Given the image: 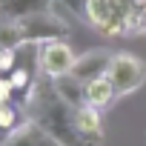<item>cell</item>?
<instances>
[{
  "label": "cell",
  "instance_id": "obj_7",
  "mask_svg": "<svg viewBox=\"0 0 146 146\" xmlns=\"http://www.w3.org/2000/svg\"><path fill=\"white\" fill-rule=\"evenodd\" d=\"M75 129L78 135L89 143V146H100L103 143V117H100V109L95 106H78L75 109Z\"/></svg>",
  "mask_w": 146,
  "mask_h": 146
},
{
  "label": "cell",
  "instance_id": "obj_13",
  "mask_svg": "<svg viewBox=\"0 0 146 146\" xmlns=\"http://www.w3.org/2000/svg\"><path fill=\"white\" fill-rule=\"evenodd\" d=\"M9 80H12V86H15V92H20V95H26L29 89H32V83H35V78H32V72L26 69V66H15L9 75H6Z\"/></svg>",
  "mask_w": 146,
  "mask_h": 146
},
{
  "label": "cell",
  "instance_id": "obj_8",
  "mask_svg": "<svg viewBox=\"0 0 146 146\" xmlns=\"http://www.w3.org/2000/svg\"><path fill=\"white\" fill-rule=\"evenodd\" d=\"M115 83L109 80V75L98 78V80H89L83 83V103L86 106H95V109H106L115 103Z\"/></svg>",
  "mask_w": 146,
  "mask_h": 146
},
{
  "label": "cell",
  "instance_id": "obj_9",
  "mask_svg": "<svg viewBox=\"0 0 146 146\" xmlns=\"http://www.w3.org/2000/svg\"><path fill=\"white\" fill-rule=\"evenodd\" d=\"M49 9H54V0H0V12L6 20H20Z\"/></svg>",
  "mask_w": 146,
  "mask_h": 146
},
{
  "label": "cell",
  "instance_id": "obj_11",
  "mask_svg": "<svg viewBox=\"0 0 146 146\" xmlns=\"http://www.w3.org/2000/svg\"><path fill=\"white\" fill-rule=\"evenodd\" d=\"M54 83H57V92H60L72 106H83V83H78L72 75H63V78H57Z\"/></svg>",
  "mask_w": 146,
  "mask_h": 146
},
{
  "label": "cell",
  "instance_id": "obj_16",
  "mask_svg": "<svg viewBox=\"0 0 146 146\" xmlns=\"http://www.w3.org/2000/svg\"><path fill=\"white\" fill-rule=\"evenodd\" d=\"M3 23H6V17H3V12H0V29H3Z\"/></svg>",
  "mask_w": 146,
  "mask_h": 146
},
{
  "label": "cell",
  "instance_id": "obj_3",
  "mask_svg": "<svg viewBox=\"0 0 146 146\" xmlns=\"http://www.w3.org/2000/svg\"><path fill=\"white\" fill-rule=\"evenodd\" d=\"M109 80L115 83L117 98H129L146 83V63L132 52H115L109 66Z\"/></svg>",
  "mask_w": 146,
  "mask_h": 146
},
{
  "label": "cell",
  "instance_id": "obj_5",
  "mask_svg": "<svg viewBox=\"0 0 146 146\" xmlns=\"http://www.w3.org/2000/svg\"><path fill=\"white\" fill-rule=\"evenodd\" d=\"M112 49L106 46H98V49H89L83 54L75 57V66H72L69 75L75 78L78 83H89V80H98L103 75H109V66H112Z\"/></svg>",
  "mask_w": 146,
  "mask_h": 146
},
{
  "label": "cell",
  "instance_id": "obj_2",
  "mask_svg": "<svg viewBox=\"0 0 146 146\" xmlns=\"http://www.w3.org/2000/svg\"><path fill=\"white\" fill-rule=\"evenodd\" d=\"M69 35V23L54 12H37L20 20H6L0 29V46H12V49H23V46H40L49 40H63Z\"/></svg>",
  "mask_w": 146,
  "mask_h": 146
},
{
  "label": "cell",
  "instance_id": "obj_10",
  "mask_svg": "<svg viewBox=\"0 0 146 146\" xmlns=\"http://www.w3.org/2000/svg\"><path fill=\"white\" fill-rule=\"evenodd\" d=\"M120 6V0H83V12L80 17L92 26V29H103L109 23V17L115 15V9Z\"/></svg>",
  "mask_w": 146,
  "mask_h": 146
},
{
  "label": "cell",
  "instance_id": "obj_1",
  "mask_svg": "<svg viewBox=\"0 0 146 146\" xmlns=\"http://www.w3.org/2000/svg\"><path fill=\"white\" fill-rule=\"evenodd\" d=\"M75 109L78 106H72L57 92V83L46 75L35 78L32 89L23 95V103H20L23 120L37 123L43 132H49L63 146H89L75 129Z\"/></svg>",
  "mask_w": 146,
  "mask_h": 146
},
{
  "label": "cell",
  "instance_id": "obj_17",
  "mask_svg": "<svg viewBox=\"0 0 146 146\" xmlns=\"http://www.w3.org/2000/svg\"><path fill=\"white\" fill-rule=\"evenodd\" d=\"M54 3H60V0H54Z\"/></svg>",
  "mask_w": 146,
  "mask_h": 146
},
{
  "label": "cell",
  "instance_id": "obj_4",
  "mask_svg": "<svg viewBox=\"0 0 146 146\" xmlns=\"http://www.w3.org/2000/svg\"><path fill=\"white\" fill-rule=\"evenodd\" d=\"M75 52L66 40H49V43H40L37 46V75H46L52 80L63 78L72 72L75 66Z\"/></svg>",
  "mask_w": 146,
  "mask_h": 146
},
{
  "label": "cell",
  "instance_id": "obj_6",
  "mask_svg": "<svg viewBox=\"0 0 146 146\" xmlns=\"http://www.w3.org/2000/svg\"><path fill=\"white\" fill-rule=\"evenodd\" d=\"M0 146H63V143L54 140L49 132H43L37 123L23 120L17 129H12V132L6 135V140L0 143Z\"/></svg>",
  "mask_w": 146,
  "mask_h": 146
},
{
  "label": "cell",
  "instance_id": "obj_12",
  "mask_svg": "<svg viewBox=\"0 0 146 146\" xmlns=\"http://www.w3.org/2000/svg\"><path fill=\"white\" fill-rule=\"evenodd\" d=\"M23 123V112L15 109L12 103H0V129L3 132H12Z\"/></svg>",
  "mask_w": 146,
  "mask_h": 146
},
{
  "label": "cell",
  "instance_id": "obj_14",
  "mask_svg": "<svg viewBox=\"0 0 146 146\" xmlns=\"http://www.w3.org/2000/svg\"><path fill=\"white\" fill-rule=\"evenodd\" d=\"M15 66H17V49L0 46V75H9Z\"/></svg>",
  "mask_w": 146,
  "mask_h": 146
},
{
  "label": "cell",
  "instance_id": "obj_15",
  "mask_svg": "<svg viewBox=\"0 0 146 146\" xmlns=\"http://www.w3.org/2000/svg\"><path fill=\"white\" fill-rule=\"evenodd\" d=\"M17 92H15V86H12V80L6 78V75H0V103H12V98H15Z\"/></svg>",
  "mask_w": 146,
  "mask_h": 146
}]
</instances>
